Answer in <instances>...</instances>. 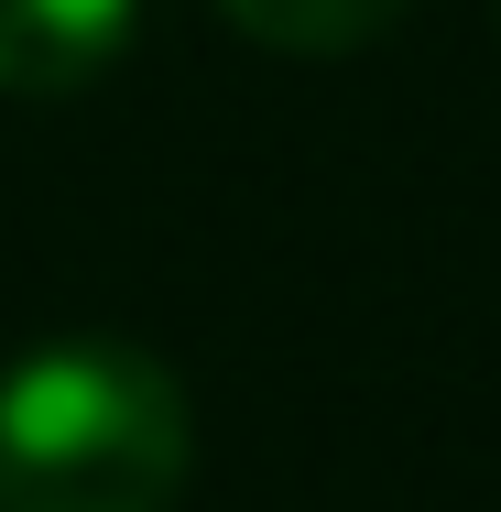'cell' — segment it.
<instances>
[{"instance_id": "1", "label": "cell", "mask_w": 501, "mask_h": 512, "mask_svg": "<svg viewBox=\"0 0 501 512\" xmlns=\"http://www.w3.org/2000/svg\"><path fill=\"white\" fill-rule=\"evenodd\" d=\"M197 469L186 382L131 338H55L0 371V512H175Z\"/></svg>"}, {"instance_id": "2", "label": "cell", "mask_w": 501, "mask_h": 512, "mask_svg": "<svg viewBox=\"0 0 501 512\" xmlns=\"http://www.w3.org/2000/svg\"><path fill=\"white\" fill-rule=\"evenodd\" d=\"M142 44V0H0V88L11 99H88Z\"/></svg>"}, {"instance_id": "3", "label": "cell", "mask_w": 501, "mask_h": 512, "mask_svg": "<svg viewBox=\"0 0 501 512\" xmlns=\"http://www.w3.org/2000/svg\"><path fill=\"white\" fill-rule=\"evenodd\" d=\"M251 44H273V55H360V44H382L414 0H218Z\"/></svg>"}]
</instances>
